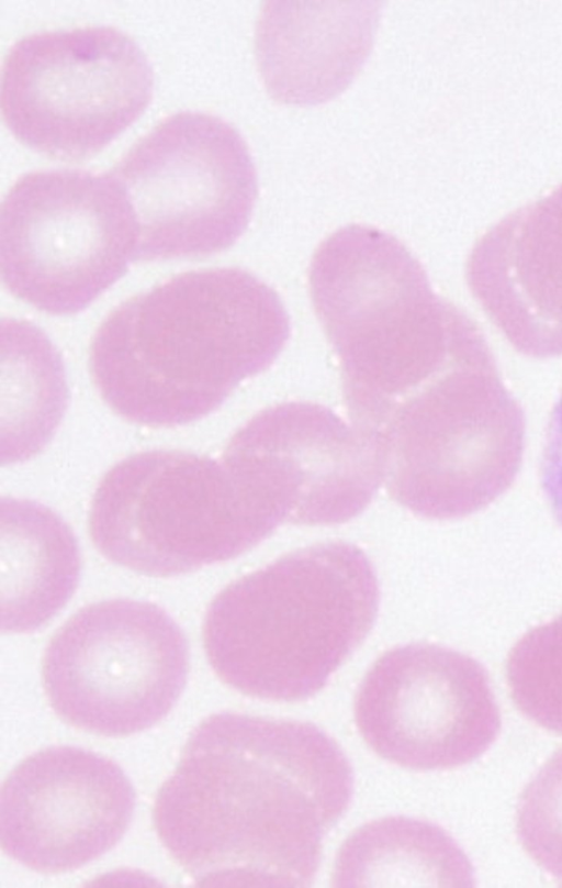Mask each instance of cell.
<instances>
[{"label":"cell","instance_id":"obj_7","mask_svg":"<svg viewBox=\"0 0 562 888\" xmlns=\"http://www.w3.org/2000/svg\"><path fill=\"white\" fill-rule=\"evenodd\" d=\"M154 73L139 45L109 25L20 37L2 64L4 124L24 146L80 162L105 148L147 108Z\"/></svg>","mask_w":562,"mask_h":888},{"label":"cell","instance_id":"obj_2","mask_svg":"<svg viewBox=\"0 0 562 888\" xmlns=\"http://www.w3.org/2000/svg\"><path fill=\"white\" fill-rule=\"evenodd\" d=\"M267 284L235 267L189 270L130 297L94 332L89 371L124 420L168 428L200 419L265 371L289 336Z\"/></svg>","mask_w":562,"mask_h":888},{"label":"cell","instance_id":"obj_19","mask_svg":"<svg viewBox=\"0 0 562 888\" xmlns=\"http://www.w3.org/2000/svg\"><path fill=\"white\" fill-rule=\"evenodd\" d=\"M554 414L562 436V392L554 406Z\"/></svg>","mask_w":562,"mask_h":888},{"label":"cell","instance_id":"obj_6","mask_svg":"<svg viewBox=\"0 0 562 888\" xmlns=\"http://www.w3.org/2000/svg\"><path fill=\"white\" fill-rule=\"evenodd\" d=\"M106 175L133 214L138 262L203 259L229 248L245 231L258 192L241 135L204 112L164 118Z\"/></svg>","mask_w":562,"mask_h":888},{"label":"cell","instance_id":"obj_8","mask_svg":"<svg viewBox=\"0 0 562 888\" xmlns=\"http://www.w3.org/2000/svg\"><path fill=\"white\" fill-rule=\"evenodd\" d=\"M135 247L133 214L106 174L30 171L2 199L1 280L40 311L83 310L125 274Z\"/></svg>","mask_w":562,"mask_h":888},{"label":"cell","instance_id":"obj_1","mask_svg":"<svg viewBox=\"0 0 562 888\" xmlns=\"http://www.w3.org/2000/svg\"><path fill=\"white\" fill-rule=\"evenodd\" d=\"M351 793L345 753L316 725L218 713L189 735L153 823L196 885L308 887Z\"/></svg>","mask_w":562,"mask_h":888},{"label":"cell","instance_id":"obj_15","mask_svg":"<svg viewBox=\"0 0 562 888\" xmlns=\"http://www.w3.org/2000/svg\"><path fill=\"white\" fill-rule=\"evenodd\" d=\"M333 887H472L471 864L439 826L385 817L352 831L335 858Z\"/></svg>","mask_w":562,"mask_h":888},{"label":"cell","instance_id":"obj_10","mask_svg":"<svg viewBox=\"0 0 562 888\" xmlns=\"http://www.w3.org/2000/svg\"><path fill=\"white\" fill-rule=\"evenodd\" d=\"M353 712L375 754L415 770L465 765L501 731L499 708L483 667L428 643L380 655L358 687Z\"/></svg>","mask_w":562,"mask_h":888},{"label":"cell","instance_id":"obj_13","mask_svg":"<svg viewBox=\"0 0 562 888\" xmlns=\"http://www.w3.org/2000/svg\"><path fill=\"white\" fill-rule=\"evenodd\" d=\"M378 1H265L255 56L269 96L285 104L325 102L344 91L371 52Z\"/></svg>","mask_w":562,"mask_h":888},{"label":"cell","instance_id":"obj_14","mask_svg":"<svg viewBox=\"0 0 562 888\" xmlns=\"http://www.w3.org/2000/svg\"><path fill=\"white\" fill-rule=\"evenodd\" d=\"M80 557L70 528L34 501L1 497L0 596L2 633L32 632L72 596Z\"/></svg>","mask_w":562,"mask_h":888},{"label":"cell","instance_id":"obj_18","mask_svg":"<svg viewBox=\"0 0 562 888\" xmlns=\"http://www.w3.org/2000/svg\"><path fill=\"white\" fill-rule=\"evenodd\" d=\"M516 830L528 856L562 884V747L524 789Z\"/></svg>","mask_w":562,"mask_h":888},{"label":"cell","instance_id":"obj_16","mask_svg":"<svg viewBox=\"0 0 562 888\" xmlns=\"http://www.w3.org/2000/svg\"><path fill=\"white\" fill-rule=\"evenodd\" d=\"M1 464L26 460L52 439L67 403L63 363L33 323L1 321Z\"/></svg>","mask_w":562,"mask_h":888},{"label":"cell","instance_id":"obj_4","mask_svg":"<svg viewBox=\"0 0 562 888\" xmlns=\"http://www.w3.org/2000/svg\"><path fill=\"white\" fill-rule=\"evenodd\" d=\"M308 281L352 424L376 425L438 379L443 311L422 265L396 237L369 225L340 227L315 249Z\"/></svg>","mask_w":562,"mask_h":888},{"label":"cell","instance_id":"obj_5","mask_svg":"<svg viewBox=\"0 0 562 888\" xmlns=\"http://www.w3.org/2000/svg\"><path fill=\"white\" fill-rule=\"evenodd\" d=\"M276 528L222 463L178 449L136 453L114 465L88 517L104 557L153 577L237 557Z\"/></svg>","mask_w":562,"mask_h":888},{"label":"cell","instance_id":"obj_12","mask_svg":"<svg viewBox=\"0 0 562 888\" xmlns=\"http://www.w3.org/2000/svg\"><path fill=\"white\" fill-rule=\"evenodd\" d=\"M135 795L111 759L53 746L18 764L0 796L3 852L41 874L77 869L112 848L132 819Z\"/></svg>","mask_w":562,"mask_h":888},{"label":"cell","instance_id":"obj_11","mask_svg":"<svg viewBox=\"0 0 562 888\" xmlns=\"http://www.w3.org/2000/svg\"><path fill=\"white\" fill-rule=\"evenodd\" d=\"M221 463L277 525L349 521L381 485L360 431L330 409L305 401L257 413L229 439Z\"/></svg>","mask_w":562,"mask_h":888},{"label":"cell","instance_id":"obj_9","mask_svg":"<svg viewBox=\"0 0 562 888\" xmlns=\"http://www.w3.org/2000/svg\"><path fill=\"white\" fill-rule=\"evenodd\" d=\"M189 667L187 639L162 609L111 599L67 619L44 650L41 674L49 706L67 724L125 736L171 710Z\"/></svg>","mask_w":562,"mask_h":888},{"label":"cell","instance_id":"obj_3","mask_svg":"<svg viewBox=\"0 0 562 888\" xmlns=\"http://www.w3.org/2000/svg\"><path fill=\"white\" fill-rule=\"evenodd\" d=\"M379 606L364 552L345 541L284 554L222 589L202 639L218 678L252 698L300 701L317 693L362 644Z\"/></svg>","mask_w":562,"mask_h":888},{"label":"cell","instance_id":"obj_17","mask_svg":"<svg viewBox=\"0 0 562 888\" xmlns=\"http://www.w3.org/2000/svg\"><path fill=\"white\" fill-rule=\"evenodd\" d=\"M506 678L517 709L562 735V631L538 632L520 642L509 655Z\"/></svg>","mask_w":562,"mask_h":888}]
</instances>
